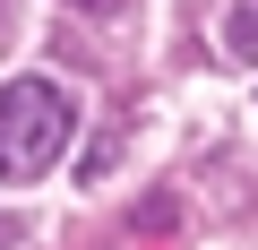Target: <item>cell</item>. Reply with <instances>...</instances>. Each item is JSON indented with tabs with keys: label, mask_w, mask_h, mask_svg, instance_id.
I'll return each mask as SVG.
<instances>
[{
	"label": "cell",
	"mask_w": 258,
	"mask_h": 250,
	"mask_svg": "<svg viewBox=\"0 0 258 250\" xmlns=\"http://www.w3.org/2000/svg\"><path fill=\"white\" fill-rule=\"evenodd\" d=\"M0 250H9V216H0Z\"/></svg>",
	"instance_id": "obj_4"
},
{
	"label": "cell",
	"mask_w": 258,
	"mask_h": 250,
	"mask_svg": "<svg viewBox=\"0 0 258 250\" xmlns=\"http://www.w3.org/2000/svg\"><path fill=\"white\" fill-rule=\"evenodd\" d=\"M78 130V112L52 78H9L0 86V181H43Z\"/></svg>",
	"instance_id": "obj_1"
},
{
	"label": "cell",
	"mask_w": 258,
	"mask_h": 250,
	"mask_svg": "<svg viewBox=\"0 0 258 250\" xmlns=\"http://www.w3.org/2000/svg\"><path fill=\"white\" fill-rule=\"evenodd\" d=\"M0 26H9V0H0Z\"/></svg>",
	"instance_id": "obj_5"
},
{
	"label": "cell",
	"mask_w": 258,
	"mask_h": 250,
	"mask_svg": "<svg viewBox=\"0 0 258 250\" xmlns=\"http://www.w3.org/2000/svg\"><path fill=\"white\" fill-rule=\"evenodd\" d=\"M60 9H86V18H120V9H138V0H60Z\"/></svg>",
	"instance_id": "obj_3"
},
{
	"label": "cell",
	"mask_w": 258,
	"mask_h": 250,
	"mask_svg": "<svg viewBox=\"0 0 258 250\" xmlns=\"http://www.w3.org/2000/svg\"><path fill=\"white\" fill-rule=\"evenodd\" d=\"M232 52H241V61H258V9H241V18H232Z\"/></svg>",
	"instance_id": "obj_2"
}]
</instances>
